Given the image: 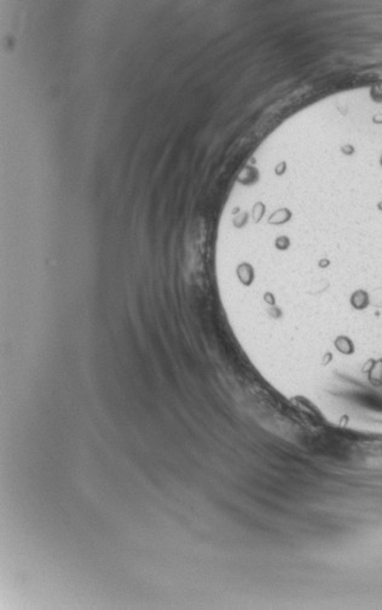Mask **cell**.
Instances as JSON below:
<instances>
[{"mask_svg": "<svg viewBox=\"0 0 382 610\" xmlns=\"http://www.w3.org/2000/svg\"><path fill=\"white\" fill-rule=\"evenodd\" d=\"M349 303H351L352 308L356 310H364L370 304V298L368 292L358 289V291L352 293L351 298H349Z\"/></svg>", "mask_w": 382, "mask_h": 610, "instance_id": "1", "label": "cell"}, {"mask_svg": "<svg viewBox=\"0 0 382 610\" xmlns=\"http://www.w3.org/2000/svg\"><path fill=\"white\" fill-rule=\"evenodd\" d=\"M368 379L373 385L382 386V359L374 362L373 367L369 370Z\"/></svg>", "mask_w": 382, "mask_h": 610, "instance_id": "2", "label": "cell"}, {"mask_svg": "<svg viewBox=\"0 0 382 610\" xmlns=\"http://www.w3.org/2000/svg\"><path fill=\"white\" fill-rule=\"evenodd\" d=\"M335 346H336V349L340 351V353H343L345 355H351V354H353V351H354L353 342H352L348 337H346V335H340V337L336 338Z\"/></svg>", "mask_w": 382, "mask_h": 610, "instance_id": "3", "label": "cell"}]
</instances>
